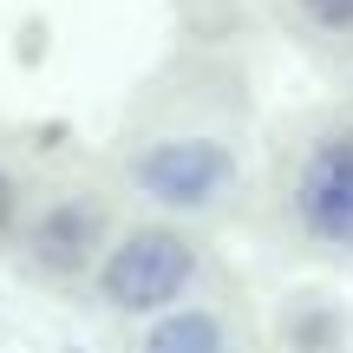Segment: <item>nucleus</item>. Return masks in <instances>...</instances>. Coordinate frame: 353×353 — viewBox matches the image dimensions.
<instances>
[{"mask_svg": "<svg viewBox=\"0 0 353 353\" xmlns=\"http://www.w3.org/2000/svg\"><path fill=\"white\" fill-rule=\"evenodd\" d=\"M190 275H196V249H190L183 236H170V229H138V236H125L105 255L99 288H105V301L125 307V314H151V307H170L176 294L190 288Z\"/></svg>", "mask_w": 353, "mask_h": 353, "instance_id": "1", "label": "nucleus"}, {"mask_svg": "<svg viewBox=\"0 0 353 353\" xmlns=\"http://www.w3.org/2000/svg\"><path fill=\"white\" fill-rule=\"evenodd\" d=\"M294 216L314 242L353 249V131H327L294 183Z\"/></svg>", "mask_w": 353, "mask_h": 353, "instance_id": "2", "label": "nucleus"}, {"mask_svg": "<svg viewBox=\"0 0 353 353\" xmlns=\"http://www.w3.org/2000/svg\"><path fill=\"white\" fill-rule=\"evenodd\" d=\"M229 170L236 164H229V151L216 138H164L151 151H138V164H131L138 190L157 196L164 210H203L229 183Z\"/></svg>", "mask_w": 353, "mask_h": 353, "instance_id": "3", "label": "nucleus"}, {"mask_svg": "<svg viewBox=\"0 0 353 353\" xmlns=\"http://www.w3.org/2000/svg\"><path fill=\"white\" fill-rule=\"evenodd\" d=\"M99 229H105L99 203H52V210L33 223V262L52 268V275H72V268L92 262Z\"/></svg>", "mask_w": 353, "mask_h": 353, "instance_id": "4", "label": "nucleus"}, {"mask_svg": "<svg viewBox=\"0 0 353 353\" xmlns=\"http://www.w3.org/2000/svg\"><path fill=\"white\" fill-rule=\"evenodd\" d=\"M144 353H223V321L203 314V307L164 314L151 334H144Z\"/></svg>", "mask_w": 353, "mask_h": 353, "instance_id": "5", "label": "nucleus"}, {"mask_svg": "<svg viewBox=\"0 0 353 353\" xmlns=\"http://www.w3.org/2000/svg\"><path fill=\"white\" fill-rule=\"evenodd\" d=\"M301 13L321 33H353V0H301Z\"/></svg>", "mask_w": 353, "mask_h": 353, "instance_id": "6", "label": "nucleus"}, {"mask_svg": "<svg viewBox=\"0 0 353 353\" xmlns=\"http://www.w3.org/2000/svg\"><path fill=\"white\" fill-rule=\"evenodd\" d=\"M13 210H20V190H13V176H7V170H0V229L13 223Z\"/></svg>", "mask_w": 353, "mask_h": 353, "instance_id": "7", "label": "nucleus"}]
</instances>
